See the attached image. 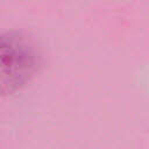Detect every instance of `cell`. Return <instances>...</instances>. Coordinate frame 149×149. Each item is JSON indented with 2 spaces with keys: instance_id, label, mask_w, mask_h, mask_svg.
I'll use <instances>...</instances> for the list:
<instances>
[{
  "instance_id": "obj_1",
  "label": "cell",
  "mask_w": 149,
  "mask_h": 149,
  "mask_svg": "<svg viewBox=\"0 0 149 149\" xmlns=\"http://www.w3.org/2000/svg\"><path fill=\"white\" fill-rule=\"evenodd\" d=\"M40 56L27 38L15 34L0 35V90L13 92L36 73Z\"/></svg>"
}]
</instances>
